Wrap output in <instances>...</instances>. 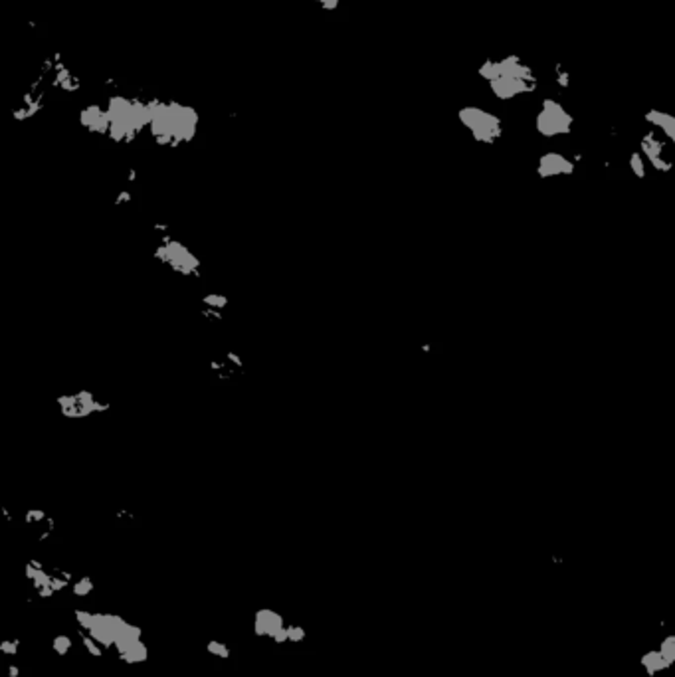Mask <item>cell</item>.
Instances as JSON below:
<instances>
[{"label":"cell","instance_id":"cell-6","mask_svg":"<svg viewBox=\"0 0 675 677\" xmlns=\"http://www.w3.org/2000/svg\"><path fill=\"white\" fill-rule=\"evenodd\" d=\"M58 406H60V412L64 416H69V418H88L89 414H98V412H103L109 404H105V400L98 398L93 392L89 390H81V392H72V394H64L58 398Z\"/></svg>","mask_w":675,"mask_h":677},{"label":"cell","instance_id":"cell-11","mask_svg":"<svg viewBox=\"0 0 675 677\" xmlns=\"http://www.w3.org/2000/svg\"><path fill=\"white\" fill-rule=\"evenodd\" d=\"M553 81L559 86L561 89H568L570 88V81H573V76H570V72H568V67L566 66H563L561 62L559 64H554V67H553Z\"/></svg>","mask_w":675,"mask_h":677},{"label":"cell","instance_id":"cell-9","mask_svg":"<svg viewBox=\"0 0 675 677\" xmlns=\"http://www.w3.org/2000/svg\"><path fill=\"white\" fill-rule=\"evenodd\" d=\"M646 121L650 123L652 127L660 129L662 133L671 141V145L675 147V117L669 115V113L660 112V109H652V112L646 113Z\"/></svg>","mask_w":675,"mask_h":677},{"label":"cell","instance_id":"cell-7","mask_svg":"<svg viewBox=\"0 0 675 677\" xmlns=\"http://www.w3.org/2000/svg\"><path fill=\"white\" fill-rule=\"evenodd\" d=\"M537 170H539V175H541L542 178L570 175V173L575 170V161H570V159L563 155V153L551 151V153H544V155L539 159Z\"/></svg>","mask_w":675,"mask_h":677},{"label":"cell","instance_id":"cell-2","mask_svg":"<svg viewBox=\"0 0 675 677\" xmlns=\"http://www.w3.org/2000/svg\"><path fill=\"white\" fill-rule=\"evenodd\" d=\"M457 117L465 129L472 133V137L479 143L493 145L503 137V121L493 112H487V109H481L476 105H467L464 109H460Z\"/></svg>","mask_w":675,"mask_h":677},{"label":"cell","instance_id":"cell-15","mask_svg":"<svg viewBox=\"0 0 675 677\" xmlns=\"http://www.w3.org/2000/svg\"><path fill=\"white\" fill-rule=\"evenodd\" d=\"M52 648H54L55 654L66 655L67 652H69V648H72V640H69L67 636H58L54 640V644H52Z\"/></svg>","mask_w":675,"mask_h":677},{"label":"cell","instance_id":"cell-12","mask_svg":"<svg viewBox=\"0 0 675 677\" xmlns=\"http://www.w3.org/2000/svg\"><path fill=\"white\" fill-rule=\"evenodd\" d=\"M660 652H662V655L667 659V664L671 666V664L675 662V636L665 638L664 642H662V645H660Z\"/></svg>","mask_w":675,"mask_h":677},{"label":"cell","instance_id":"cell-5","mask_svg":"<svg viewBox=\"0 0 675 677\" xmlns=\"http://www.w3.org/2000/svg\"><path fill=\"white\" fill-rule=\"evenodd\" d=\"M156 255H159V260L171 267L173 272L182 274V276L196 274V269H199V260H196V255L190 254V250L187 248V246L180 244V242H177V240H173V238H168V236L159 242Z\"/></svg>","mask_w":675,"mask_h":677},{"label":"cell","instance_id":"cell-19","mask_svg":"<svg viewBox=\"0 0 675 677\" xmlns=\"http://www.w3.org/2000/svg\"><path fill=\"white\" fill-rule=\"evenodd\" d=\"M18 673H20V671H18V667L12 666V667H11V676H12V677H14V676L18 677Z\"/></svg>","mask_w":675,"mask_h":677},{"label":"cell","instance_id":"cell-3","mask_svg":"<svg viewBox=\"0 0 675 677\" xmlns=\"http://www.w3.org/2000/svg\"><path fill=\"white\" fill-rule=\"evenodd\" d=\"M573 127H575V117L563 103H559L553 98H544L541 101V107L535 117L537 133L547 139H554V137L570 135Z\"/></svg>","mask_w":675,"mask_h":677},{"label":"cell","instance_id":"cell-8","mask_svg":"<svg viewBox=\"0 0 675 677\" xmlns=\"http://www.w3.org/2000/svg\"><path fill=\"white\" fill-rule=\"evenodd\" d=\"M286 628L283 618L274 610H260L255 614V624L254 630L258 636H267L272 640H276V636Z\"/></svg>","mask_w":675,"mask_h":677},{"label":"cell","instance_id":"cell-18","mask_svg":"<svg viewBox=\"0 0 675 677\" xmlns=\"http://www.w3.org/2000/svg\"><path fill=\"white\" fill-rule=\"evenodd\" d=\"M18 645H20L18 640H4V642L0 644V652L6 655H14L18 652Z\"/></svg>","mask_w":675,"mask_h":677},{"label":"cell","instance_id":"cell-1","mask_svg":"<svg viewBox=\"0 0 675 677\" xmlns=\"http://www.w3.org/2000/svg\"><path fill=\"white\" fill-rule=\"evenodd\" d=\"M477 76L487 81L491 93L499 101L517 100L529 95L539 88V78L531 64L521 56L507 54L501 58H487L477 69Z\"/></svg>","mask_w":675,"mask_h":677},{"label":"cell","instance_id":"cell-13","mask_svg":"<svg viewBox=\"0 0 675 677\" xmlns=\"http://www.w3.org/2000/svg\"><path fill=\"white\" fill-rule=\"evenodd\" d=\"M646 165H648V163H646V159H643L640 151L631 155L630 167H631V170H634V173L638 175V177H643V175H646Z\"/></svg>","mask_w":675,"mask_h":677},{"label":"cell","instance_id":"cell-17","mask_svg":"<svg viewBox=\"0 0 675 677\" xmlns=\"http://www.w3.org/2000/svg\"><path fill=\"white\" fill-rule=\"evenodd\" d=\"M288 638L289 642L298 644V642H301V640L305 638V630H303L301 626H288Z\"/></svg>","mask_w":675,"mask_h":677},{"label":"cell","instance_id":"cell-14","mask_svg":"<svg viewBox=\"0 0 675 677\" xmlns=\"http://www.w3.org/2000/svg\"><path fill=\"white\" fill-rule=\"evenodd\" d=\"M206 650H208V654L218 655V657H228V655H230V648L224 644V642H216V640L208 642Z\"/></svg>","mask_w":675,"mask_h":677},{"label":"cell","instance_id":"cell-4","mask_svg":"<svg viewBox=\"0 0 675 677\" xmlns=\"http://www.w3.org/2000/svg\"><path fill=\"white\" fill-rule=\"evenodd\" d=\"M674 151L675 147L671 145V141L655 127L646 131L640 139V153L646 159V163L657 170L665 173L674 167Z\"/></svg>","mask_w":675,"mask_h":677},{"label":"cell","instance_id":"cell-10","mask_svg":"<svg viewBox=\"0 0 675 677\" xmlns=\"http://www.w3.org/2000/svg\"><path fill=\"white\" fill-rule=\"evenodd\" d=\"M642 666H643V669L650 673V676H655V673H662L664 669H667L669 667V664H667V659H665L664 655H662V652L657 650H653V652H648V654L643 655L642 657Z\"/></svg>","mask_w":675,"mask_h":677},{"label":"cell","instance_id":"cell-16","mask_svg":"<svg viewBox=\"0 0 675 677\" xmlns=\"http://www.w3.org/2000/svg\"><path fill=\"white\" fill-rule=\"evenodd\" d=\"M91 590H93V584L88 577L79 578L78 582H74V594H78V596H88Z\"/></svg>","mask_w":675,"mask_h":677}]
</instances>
